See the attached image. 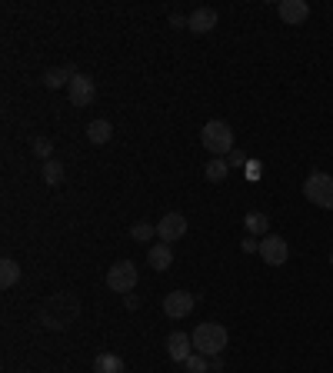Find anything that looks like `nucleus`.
Instances as JSON below:
<instances>
[{
    "label": "nucleus",
    "instance_id": "16",
    "mask_svg": "<svg viewBox=\"0 0 333 373\" xmlns=\"http://www.w3.org/2000/svg\"><path fill=\"white\" fill-rule=\"evenodd\" d=\"M17 280H20V263H17L13 257H4V260H0V287H4V290H11Z\"/></svg>",
    "mask_w": 333,
    "mask_h": 373
},
{
    "label": "nucleus",
    "instance_id": "9",
    "mask_svg": "<svg viewBox=\"0 0 333 373\" xmlns=\"http://www.w3.org/2000/svg\"><path fill=\"white\" fill-rule=\"evenodd\" d=\"M190 310H193V294H187V290H174V294L164 296V313L170 320L190 317Z\"/></svg>",
    "mask_w": 333,
    "mask_h": 373
},
{
    "label": "nucleus",
    "instance_id": "1",
    "mask_svg": "<svg viewBox=\"0 0 333 373\" xmlns=\"http://www.w3.org/2000/svg\"><path fill=\"white\" fill-rule=\"evenodd\" d=\"M80 317V303L74 294H53L47 300V307L40 310V323L47 327V330H64L70 327V320H77Z\"/></svg>",
    "mask_w": 333,
    "mask_h": 373
},
{
    "label": "nucleus",
    "instance_id": "21",
    "mask_svg": "<svg viewBox=\"0 0 333 373\" xmlns=\"http://www.w3.org/2000/svg\"><path fill=\"white\" fill-rule=\"evenodd\" d=\"M44 181H47V187H60L64 183V164L60 160H47L44 164Z\"/></svg>",
    "mask_w": 333,
    "mask_h": 373
},
{
    "label": "nucleus",
    "instance_id": "3",
    "mask_svg": "<svg viewBox=\"0 0 333 373\" xmlns=\"http://www.w3.org/2000/svg\"><path fill=\"white\" fill-rule=\"evenodd\" d=\"M200 143L214 157H227L233 150V127L227 120H207L200 130Z\"/></svg>",
    "mask_w": 333,
    "mask_h": 373
},
{
    "label": "nucleus",
    "instance_id": "10",
    "mask_svg": "<svg viewBox=\"0 0 333 373\" xmlns=\"http://www.w3.org/2000/svg\"><path fill=\"white\" fill-rule=\"evenodd\" d=\"M277 13H280V20L287 27H296L310 17V4L307 0H280V4H277Z\"/></svg>",
    "mask_w": 333,
    "mask_h": 373
},
{
    "label": "nucleus",
    "instance_id": "4",
    "mask_svg": "<svg viewBox=\"0 0 333 373\" xmlns=\"http://www.w3.org/2000/svg\"><path fill=\"white\" fill-rule=\"evenodd\" d=\"M303 197L320 210H333V177L323 174V170H313L303 181Z\"/></svg>",
    "mask_w": 333,
    "mask_h": 373
},
{
    "label": "nucleus",
    "instance_id": "19",
    "mask_svg": "<svg viewBox=\"0 0 333 373\" xmlns=\"http://www.w3.org/2000/svg\"><path fill=\"white\" fill-rule=\"evenodd\" d=\"M244 223H247V230L260 233V237H267V230H270V217H267V214H260V210H250Z\"/></svg>",
    "mask_w": 333,
    "mask_h": 373
},
{
    "label": "nucleus",
    "instance_id": "26",
    "mask_svg": "<svg viewBox=\"0 0 333 373\" xmlns=\"http://www.w3.org/2000/svg\"><path fill=\"white\" fill-rule=\"evenodd\" d=\"M170 24L180 30V27H187V17H180V13H170Z\"/></svg>",
    "mask_w": 333,
    "mask_h": 373
},
{
    "label": "nucleus",
    "instance_id": "17",
    "mask_svg": "<svg viewBox=\"0 0 333 373\" xmlns=\"http://www.w3.org/2000/svg\"><path fill=\"white\" fill-rule=\"evenodd\" d=\"M93 373H127V367H124V360L117 353H100L93 360Z\"/></svg>",
    "mask_w": 333,
    "mask_h": 373
},
{
    "label": "nucleus",
    "instance_id": "2",
    "mask_svg": "<svg viewBox=\"0 0 333 373\" xmlns=\"http://www.w3.org/2000/svg\"><path fill=\"white\" fill-rule=\"evenodd\" d=\"M190 340H193V350H197V353H204V357H220V353L227 350L230 334H227L223 323H200V327L190 334Z\"/></svg>",
    "mask_w": 333,
    "mask_h": 373
},
{
    "label": "nucleus",
    "instance_id": "15",
    "mask_svg": "<svg viewBox=\"0 0 333 373\" xmlns=\"http://www.w3.org/2000/svg\"><path fill=\"white\" fill-rule=\"evenodd\" d=\"M207 181L210 183H223L227 181V174H230V164H227V157H214V160H207Z\"/></svg>",
    "mask_w": 333,
    "mask_h": 373
},
{
    "label": "nucleus",
    "instance_id": "13",
    "mask_svg": "<svg viewBox=\"0 0 333 373\" xmlns=\"http://www.w3.org/2000/svg\"><path fill=\"white\" fill-rule=\"evenodd\" d=\"M147 263L154 267V270H170V263H174V250L170 244H154L147 250Z\"/></svg>",
    "mask_w": 333,
    "mask_h": 373
},
{
    "label": "nucleus",
    "instance_id": "20",
    "mask_svg": "<svg viewBox=\"0 0 333 373\" xmlns=\"http://www.w3.org/2000/svg\"><path fill=\"white\" fill-rule=\"evenodd\" d=\"M154 233H157L154 223H147V220H137V223L130 227V240H137V244H150V240H154Z\"/></svg>",
    "mask_w": 333,
    "mask_h": 373
},
{
    "label": "nucleus",
    "instance_id": "25",
    "mask_svg": "<svg viewBox=\"0 0 333 373\" xmlns=\"http://www.w3.org/2000/svg\"><path fill=\"white\" fill-rule=\"evenodd\" d=\"M263 174V164H247V177H260Z\"/></svg>",
    "mask_w": 333,
    "mask_h": 373
},
{
    "label": "nucleus",
    "instance_id": "24",
    "mask_svg": "<svg viewBox=\"0 0 333 373\" xmlns=\"http://www.w3.org/2000/svg\"><path fill=\"white\" fill-rule=\"evenodd\" d=\"M227 164H230V167H247V164H250V157H247L244 150H237V147H233L230 154H227Z\"/></svg>",
    "mask_w": 333,
    "mask_h": 373
},
{
    "label": "nucleus",
    "instance_id": "23",
    "mask_svg": "<svg viewBox=\"0 0 333 373\" xmlns=\"http://www.w3.org/2000/svg\"><path fill=\"white\" fill-rule=\"evenodd\" d=\"M34 154H37L44 164H47V160H53V140H47V137H37V140H34Z\"/></svg>",
    "mask_w": 333,
    "mask_h": 373
},
{
    "label": "nucleus",
    "instance_id": "22",
    "mask_svg": "<svg viewBox=\"0 0 333 373\" xmlns=\"http://www.w3.org/2000/svg\"><path fill=\"white\" fill-rule=\"evenodd\" d=\"M183 370H187V373H210V357H204V353H197V350H193L190 360L183 363Z\"/></svg>",
    "mask_w": 333,
    "mask_h": 373
},
{
    "label": "nucleus",
    "instance_id": "7",
    "mask_svg": "<svg viewBox=\"0 0 333 373\" xmlns=\"http://www.w3.org/2000/svg\"><path fill=\"white\" fill-rule=\"evenodd\" d=\"M67 97H70V103L74 107H90L93 103V97H97V84L87 77V74H74V80L67 84Z\"/></svg>",
    "mask_w": 333,
    "mask_h": 373
},
{
    "label": "nucleus",
    "instance_id": "6",
    "mask_svg": "<svg viewBox=\"0 0 333 373\" xmlns=\"http://www.w3.org/2000/svg\"><path fill=\"white\" fill-rule=\"evenodd\" d=\"M290 257V244L277 237V233H267L263 240H260V260L267 263V267H283Z\"/></svg>",
    "mask_w": 333,
    "mask_h": 373
},
{
    "label": "nucleus",
    "instance_id": "5",
    "mask_svg": "<svg viewBox=\"0 0 333 373\" xmlns=\"http://www.w3.org/2000/svg\"><path fill=\"white\" fill-rule=\"evenodd\" d=\"M107 287H110L114 294L127 296L130 290L137 287V267H133V260H117L114 267L107 270Z\"/></svg>",
    "mask_w": 333,
    "mask_h": 373
},
{
    "label": "nucleus",
    "instance_id": "28",
    "mask_svg": "<svg viewBox=\"0 0 333 373\" xmlns=\"http://www.w3.org/2000/svg\"><path fill=\"white\" fill-rule=\"evenodd\" d=\"M330 263H333V254H330Z\"/></svg>",
    "mask_w": 333,
    "mask_h": 373
},
{
    "label": "nucleus",
    "instance_id": "14",
    "mask_svg": "<svg viewBox=\"0 0 333 373\" xmlns=\"http://www.w3.org/2000/svg\"><path fill=\"white\" fill-rule=\"evenodd\" d=\"M110 137H114L110 120H90V124H87V140L90 143H97V147H100V143H107Z\"/></svg>",
    "mask_w": 333,
    "mask_h": 373
},
{
    "label": "nucleus",
    "instance_id": "12",
    "mask_svg": "<svg viewBox=\"0 0 333 373\" xmlns=\"http://www.w3.org/2000/svg\"><path fill=\"white\" fill-rule=\"evenodd\" d=\"M220 13L214 11V7H197V11L187 17V30H193V34H210L214 27H217Z\"/></svg>",
    "mask_w": 333,
    "mask_h": 373
},
{
    "label": "nucleus",
    "instance_id": "11",
    "mask_svg": "<svg viewBox=\"0 0 333 373\" xmlns=\"http://www.w3.org/2000/svg\"><path fill=\"white\" fill-rule=\"evenodd\" d=\"M166 353H170L174 363H187L193 353V340L183 334V330H174V334L166 336Z\"/></svg>",
    "mask_w": 333,
    "mask_h": 373
},
{
    "label": "nucleus",
    "instance_id": "8",
    "mask_svg": "<svg viewBox=\"0 0 333 373\" xmlns=\"http://www.w3.org/2000/svg\"><path fill=\"white\" fill-rule=\"evenodd\" d=\"M183 233H187V217H183V214H164V220L157 223L160 244H177Z\"/></svg>",
    "mask_w": 333,
    "mask_h": 373
},
{
    "label": "nucleus",
    "instance_id": "18",
    "mask_svg": "<svg viewBox=\"0 0 333 373\" xmlns=\"http://www.w3.org/2000/svg\"><path fill=\"white\" fill-rule=\"evenodd\" d=\"M74 74H77V70H70V67H53V70L44 74V84H47L51 91H57V87H67V84L74 80Z\"/></svg>",
    "mask_w": 333,
    "mask_h": 373
},
{
    "label": "nucleus",
    "instance_id": "27",
    "mask_svg": "<svg viewBox=\"0 0 333 373\" xmlns=\"http://www.w3.org/2000/svg\"><path fill=\"white\" fill-rule=\"evenodd\" d=\"M210 370H214V373L223 370V357H210Z\"/></svg>",
    "mask_w": 333,
    "mask_h": 373
}]
</instances>
